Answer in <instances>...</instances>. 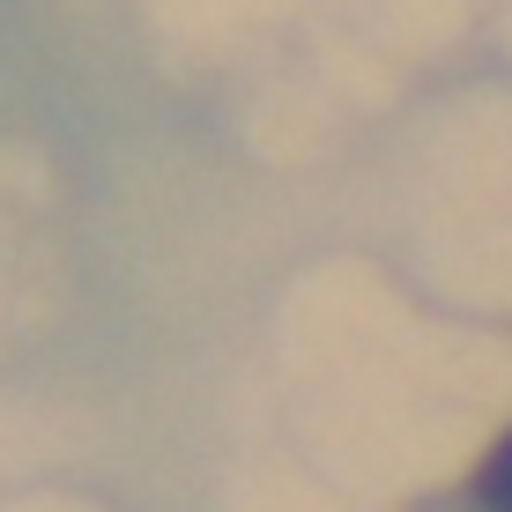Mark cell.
I'll return each mask as SVG.
<instances>
[{
    "label": "cell",
    "instance_id": "cell-1",
    "mask_svg": "<svg viewBox=\"0 0 512 512\" xmlns=\"http://www.w3.org/2000/svg\"><path fill=\"white\" fill-rule=\"evenodd\" d=\"M475 512H512V431L490 446V461L475 468V490H468Z\"/></svg>",
    "mask_w": 512,
    "mask_h": 512
}]
</instances>
